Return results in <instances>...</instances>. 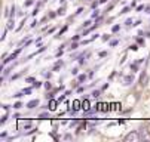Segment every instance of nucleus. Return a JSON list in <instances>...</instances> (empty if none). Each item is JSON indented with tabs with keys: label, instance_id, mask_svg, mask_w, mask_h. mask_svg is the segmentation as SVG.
<instances>
[{
	"label": "nucleus",
	"instance_id": "nucleus-1",
	"mask_svg": "<svg viewBox=\"0 0 150 142\" xmlns=\"http://www.w3.org/2000/svg\"><path fill=\"white\" fill-rule=\"evenodd\" d=\"M129 141H140V136H138V133H137V132H134V133L126 135V136H125V142H129Z\"/></svg>",
	"mask_w": 150,
	"mask_h": 142
},
{
	"label": "nucleus",
	"instance_id": "nucleus-2",
	"mask_svg": "<svg viewBox=\"0 0 150 142\" xmlns=\"http://www.w3.org/2000/svg\"><path fill=\"white\" fill-rule=\"evenodd\" d=\"M82 108L83 110H89V101H83V102H82Z\"/></svg>",
	"mask_w": 150,
	"mask_h": 142
},
{
	"label": "nucleus",
	"instance_id": "nucleus-3",
	"mask_svg": "<svg viewBox=\"0 0 150 142\" xmlns=\"http://www.w3.org/2000/svg\"><path fill=\"white\" fill-rule=\"evenodd\" d=\"M98 110H100V111H105V110H109V108H107L105 104H100V105H98Z\"/></svg>",
	"mask_w": 150,
	"mask_h": 142
},
{
	"label": "nucleus",
	"instance_id": "nucleus-4",
	"mask_svg": "<svg viewBox=\"0 0 150 142\" xmlns=\"http://www.w3.org/2000/svg\"><path fill=\"white\" fill-rule=\"evenodd\" d=\"M79 105H80L79 101H74V102H73V110H79V108H80Z\"/></svg>",
	"mask_w": 150,
	"mask_h": 142
},
{
	"label": "nucleus",
	"instance_id": "nucleus-5",
	"mask_svg": "<svg viewBox=\"0 0 150 142\" xmlns=\"http://www.w3.org/2000/svg\"><path fill=\"white\" fill-rule=\"evenodd\" d=\"M54 108H55V102L52 101V102H51V110H54Z\"/></svg>",
	"mask_w": 150,
	"mask_h": 142
}]
</instances>
